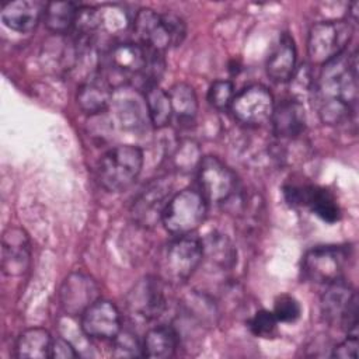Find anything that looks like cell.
<instances>
[{
  "mask_svg": "<svg viewBox=\"0 0 359 359\" xmlns=\"http://www.w3.org/2000/svg\"><path fill=\"white\" fill-rule=\"evenodd\" d=\"M311 93L320 119L327 125L348 122L356 111L358 102V63L356 53L344 52L323 65L313 83Z\"/></svg>",
  "mask_w": 359,
  "mask_h": 359,
  "instance_id": "6da1fadb",
  "label": "cell"
},
{
  "mask_svg": "<svg viewBox=\"0 0 359 359\" xmlns=\"http://www.w3.org/2000/svg\"><path fill=\"white\" fill-rule=\"evenodd\" d=\"M132 24L142 45L157 52L181 45L187 34L182 18L172 13L160 14L151 8L136 11Z\"/></svg>",
  "mask_w": 359,
  "mask_h": 359,
  "instance_id": "7a4b0ae2",
  "label": "cell"
},
{
  "mask_svg": "<svg viewBox=\"0 0 359 359\" xmlns=\"http://www.w3.org/2000/svg\"><path fill=\"white\" fill-rule=\"evenodd\" d=\"M143 167V151L135 144H119L108 150L97 167L98 182L109 192L128 189Z\"/></svg>",
  "mask_w": 359,
  "mask_h": 359,
  "instance_id": "3957f363",
  "label": "cell"
},
{
  "mask_svg": "<svg viewBox=\"0 0 359 359\" xmlns=\"http://www.w3.org/2000/svg\"><path fill=\"white\" fill-rule=\"evenodd\" d=\"M202 264V240L191 234L177 236L163 250L158 259V273L165 283L187 282Z\"/></svg>",
  "mask_w": 359,
  "mask_h": 359,
  "instance_id": "277c9868",
  "label": "cell"
},
{
  "mask_svg": "<svg viewBox=\"0 0 359 359\" xmlns=\"http://www.w3.org/2000/svg\"><path fill=\"white\" fill-rule=\"evenodd\" d=\"M208 201L191 188L174 194L161 216L165 230L174 236H187L195 231L206 219Z\"/></svg>",
  "mask_w": 359,
  "mask_h": 359,
  "instance_id": "5b68a950",
  "label": "cell"
},
{
  "mask_svg": "<svg viewBox=\"0 0 359 359\" xmlns=\"http://www.w3.org/2000/svg\"><path fill=\"white\" fill-rule=\"evenodd\" d=\"M353 27L349 20H330L314 24L309 31L307 53L314 65H325L346 52Z\"/></svg>",
  "mask_w": 359,
  "mask_h": 359,
  "instance_id": "8992f818",
  "label": "cell"
},
{
  "mask_svg": "<svg viewBox=\"0 0 359 359\" xmlns=\"http://www.w3.org/2000/svg\"><path fill=\"white\" fill-rule=\"evenodd\" d=\"M349 258V245H318L309 250L303 257L302 272L310 282L330 285L344 279Z\"/></svg>",
  "mask_w": 359,
  "mask_h": 359,
  "instance_id": "52a82bcc",
  "label": "cell"
},
{
  "mask_svg": "<svg viewBox=\"0 0 359 359\" xmlns=\"http://www.w3.org/2000/svg\"><path fill=\"white\" fill-rule=\"evenodd\" d=\"M147 63V48L136 42H122L112 46L104 56L101 76L118 87L140 77Z\"/></svg>",
  "mask_w": 359,
  "mask_h": 359,
  "instance_id": "ba28073f",
  "label": "cell"
},
{
  "mask_svg": "<svg viewBox=\"0 0 359 359\" xmlns=\"http://www.w3.org/2000/svg\"><path fill=\"white\" fill-rule=\"evenodd\" d=\"M327 286L320 303L324 320L348 334H358V296L355 289L344 279Z\"/></svg>",
  "mask_w": 359,
  "mask_h": 359,
  "instance_id": "9c48e42d",
  "label": "cell"
},
{
  "mask_svg": "<svg viewBox=\"0 0 359 359\" xmlns=\"http://www.w3.org/2000/svg\"><path fill=\"white\" fill-rule=\"evenodd\" d=\"M201 194L208 202L222 205L237 198L238 180L236 172L216 156H205L198 165Z\"/></svg>",
  "mask_w": 359,
  "mask_h": 359,
  "instance_id": "30bf717a",
  "label": "cell"
},
{
  "mask_svg": "<svg viewBox=\"0 0 359 359\" xmlns=\"http://www.w3.org/2000/svg\"><path fill=\"white\" fill-rule=\"evenodd\" d=\"M172 196L171 182L165 177L150 181L133 199L130 215L137 226L150 229L161 222L163 212Z\"/></svg>",
  "mask_w": 359,
  "mask_h": 359,
  "instance_id": "8fae6325",
  "label": "cell"
},
{
  "mask_svg": "<svg viewBox=\"0 0 359 359\" xmlns=\"http://www.w3.org/2000/svg\"><path fill=\"white\" fill-rule=\"evenodd\" d=\"M275 108L273 95L262 84H251L237 93L230 109L237 121L245 125H262L271 121Z\"/></svg>",
  "mask_w": 359,
  "mask_h": 359,
  "instance_id": "7c38bea8",
  "label": "cell"
},
{
  "mask_svg": "<svg viewBox=\"0 0 359 359\" xmlns=\"http://www.w3.org/2000/svg\"><path fill=\"white\" fill-rule=\"evenodd\" d=\"M129 311L142 320L160 317L167 307L164 280L158 276H144L133 285L126 297Z\"/></svg>",
  "mask_w": 359,
  "mask_h": 359,
  "instance_id": "4fadbf2b",
  "label": "cell"
},
{
  "mask_svg": "<svg viewBox=\"0 0 359 359\" xmlns=\"http://www.w3.org/2000/svg\"><path fill=\"white\" fill-rule=\"evenodd\" d=\"M285 199L292 206H306L327 223L339 220L341 210L335 196L325 188L316 185H287L283 188Z\"/></svg>",
  "mask_w": 359,
  "mask_h": 359,
  "instance_id": "5bb4252c",
  "label": "cell"
},
{
  "mask_svg": "<svg viewBox=\"0 0 359 359\" xmlns=\"http://www.w3.org/2000/svg\"><path fill=\"white\" fill-rule=\"evenodd\" d=\"M98 299V283L90 275L83 272L70 273L63 280L59 290L60 306L69 316H81Z\"/></svg>",
  "mask_w": 359,
  "mask_h": 359,
  "instance_id": "9a60e30c",
  "label": "cell"
},
{
  "mask_svg": "<svg viewBox=\"0 0 359 359\" xmlns=\"http://www.w3.org/2000/svg\"><path fill=\"white\" fill-rule=\"evenodd\" d=\"M81 330L90 338L112 341L122 330L118 307L109 300L98 299L81 314Z\"/></svg>",
  "mask_w": 359,
  "mask_h": 359,
  "instance_id": "2e32d148",
  "label": "cell"
},
{
  "mask_svg": "<svg viewBox=\"0 0 359 359\" xmlns=\"http://www.w3.org/2000/svg\"><path fill=\"white\" fill-rule=\"evenodd\" d=\"M31 262L28 236L18 227H10L1 238V271L7 276H21Z\"/></svg>",
  "mask_w": 359,
  "mask_h": 359,
  "instance_id": "e0dca14e",
  "label": "cell"
},
{
  "mask_svg": "<svg viewBox=\"0 0 359 359\" xmlns=\"http://www.w3.org/2000/svg\"><path fill=\"white\" fill-rule=\"evenodd\" d=\"M46 3L38 0H17L7 3L0 13L3 24L15 32L32 31L43 17Z\"/></svg>",
  "mask_w": 359,
  "mask_h": 359,
  "instance_id": "ac0fdd59",
  "label": "cell"
},
{
  "mask_svg": "<svg viewBox=\"0 0 359 359\" xmlns=\"http://www.w3.org/2000/svg\"><path fill=\"white\" fill-rule=\"evenodd\" d=\"M297 52L293 38L283 32L266 60V74L275 83H286L296 73Z\"/></svg>",
  "mask_w": 359,
  "mask_h": 359,
  "instance_id": "d6986e66",
  "label": "cell"
},
{
  "mask_svg": "<svg viewBox=\"0 0 359 359\" xmlns=\"http://www.w3.org/2000/svg\"><path fill=\"white\" fill-rule=\"evenodd\" d=\"M272 130L278 137H296L306 128L304 107L299 100H283L273 108Z\"/></svg>",
  "mask_w": 359,
  "mask_h": 359,
  "instance_id": "ffe728a7",
  "label": "cell"
},
{
  "mask_svg": "<svg viewBox=\"0 0 359 359\" xmlns=\"http://www.w3.org/2000/svg\"><path fill=\"white\" fill-rule=\"evenodd\" d=\"M114 87L100 74L87 79L77 91V104L86 114H100L112 102Z\"/></svg>",
  "mask_w": 359,
  "mask_h": 359,
  "instance_id": "44dd1931",
  "label": "cell"
},
{
  "mask_svg": "<svg viewBox=\"0 0 359 359\" xmlns=\"http://www.w3.org/2000/svg\"><path fill=\"white\" fill-rule=\"evenodd\" d=\"M220 271L231 269L237 261V251L226 234L213 231L202 240V262Z\"/></svg>",
  "mask_w": 359,
  "mask_h": 359,
  "instance_id": "7402d4cb",
  "label": "cell"
},
{
  "mask_svg": "<svg viewBox=\"0 0 359 359\" xmlns=\"http://www.w3.org/2000/svg\"><path fill=\"white\" fill-rule=\"evenodd\" d=\"M143 356L150 359L171 358L178 348V332L170 325L150 328L142 344Z\"/></svg>",
  "mask_w": 359,
  "mask_h": 359,
  "instance_id": "603a6c76",
  "label": "cell"
},
{
  "mask_svg": "<svg viewBox=\"0 0 359 359\" xmlns=\"http://www.w3.org/2000/svg\"><path fill=\"white\" fill-rule=\"evenodd\" d=\"M52 335L48 330L41 327H34L25 330L15 341V356L17 358H31V359H45L50 358Z\"/></svg>",
  "mask_w": 359,
  "mask_h": 359,
  "instance_id": "cb8c5ba5",
  "label": "cell"
},
{
  "mask_svg": "<svg viewBox=\"0 0 359 359\" xmlns=\"http://www.w3.org/2000/svg\"><path fill=\"white\" fill-rule=\"evenodd\" d=\"M168 97L171 101L172 116H175L180 123H192L198 112V97L195 90L187 83H177L170 88Z\"/></svg>",
  "mask_w": 359,
  "mask_h": 359,
  "instance_id": "d4e9b609",
  "label": "cell"
},
{
  "mask_svg": "<svg viewBox=\"0 0 359 359\" xmlns=\"http://www.w3.org/2000/svg\"><path fill=\"white\" fill-rule=\"evenodd\" d=\"M144 90V105L150 122L156 128H164L172 118V108L168 93L164 91L158 84H150L143 87Z\"/></svg>",
  "mask_w": 359,
  "mask_h": 359,
  "instance_id": "484cf974",
  "label": "cell"
},
{
  "mask_svg": "<svg viewBox=\"0 0 359 359\" xmlns=\"http://www.w3.org/2000/svg\"><path fill=\"white\" fill-rule=\"evenodd\" d=\"M79 6L73 1H50L46 3L43 21L48 29L56 34H65L74 27Z\"/></svg>",
  "mask_w": 359,
  "mask_h": 359,
  "instance_id": "4316f807",
  "label": "cell"
},
{
  "mask_svg": "<svg viewBox=\"0 0 359 359\" xmlns=\"http://www.w3.org/2000/svg\"><path fill=\"white\" fill-rule=\"evenodd\" d=\"M234 95V86L230 80H216L210 84L208 90L209 104L219 111L230 108Z\"/></svg>",
  "mask_w": 359,
  "mask_h": 359,
  "instance_id": "83f0119b",
  "label": "cell"
},
{
  "mask_svg": "<svg viewBox=\"0 0 359 359\" xmlns=\"http://www.w3.org/2000/svg\"><path fill=\"white\" fill-rule=\"evenodd\" d=\"M272 313L278 320V323L290 324L299 320L302 314V307H300V303L293 296L280 294L273 303Z\"/></svg>",
  "mask_w": 359,
  "mask_h": 359,
  "instance_id": "f1b7e54d",
  "label": "cell"
},
{
  "mask_svg": "<svg viewBox=\"0 0 359 359\" xmlns=\"http://www.w3.org/2000/svg\"><path fill=\"white\" fill-rule=\"evenodd\" d=\"M114 341V352L112 355L116 358H136L143 356V348L139 339L133 332L122 331L112 339Z\"/></svg>",
  "mask_w": 359,
  "mask_h": 359,
  "instance_id": "f546056e",
  "label": "cell"
},
{
  "mask_svg": "<svg viewBox=\"0 0 359 359\" xmlns=\"http://www.w3.org/2000/svg\"><path fill=\"white\" fill-rule=\"evenodd\" d=\"M278 325V320L275 318L273 313L269 310H259L257 311L251 320L248 321L250 331L261 338H269L275 334Z\"/></svg>",
  "mask_w": 359,
  "mask_h": 359,
  "instance_id": "4dcf8cb0",
  "label": "cell"
},
{
  "mask_svg": "<svg viewBox=\"0 0 359 359\" xmlns=\"http://www.w3.org/2000/svg\"><path fill=\"white\" fill-rule=\"evenodd\" d=\"M116 115L122 123V128H137L142 121V112L137 102L132 100L119 101L116 104Z\"/></svg>",
  "mask_w": 359,
  "mask_h": 359,
  "instance_id": "1f68e13d",
  "label": "cell"
},
{
  "mask_svg": "<svg viewBox=\"0 0 359 359\" xmlns=\"http://www.w3.org/2000/svg\"><path fill=\"white\" fill-rule=\"evenodd\" d=\"M358 334H348L346 339L332 349V356L338 359H356L358 358Z\"/></svg>",
  "mask_w": 359,
  "mask_h": 359,
  "instance_id": "d6a6232c",
  "label": "cell"
},
{
  "mask_svg": "<svg viewBox=\"0 0 359 359\" xmlns=\"http://www.w3.org/2000/svg\"><path fill=\"white\" fill-rule=\"evenodd\" d=\"M79 353L76 352L74 346L66 341L65 338H56L52 341L50 346V358L55 359H74Z\"/></svg>",
  "mask_w": 359,
  "mask_h": 359,
  "instance_id": "836d02e7",
  "label": "cell"
}]
</instances>
